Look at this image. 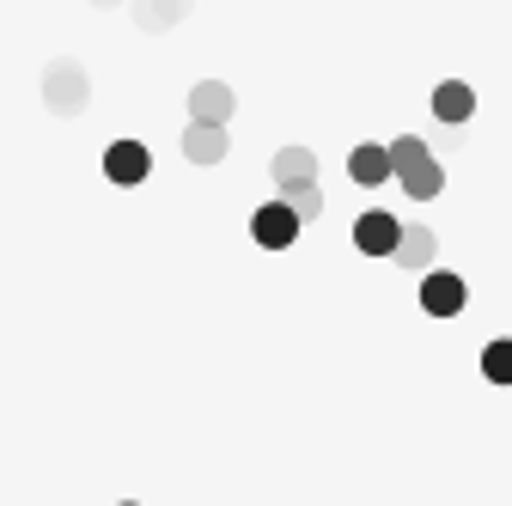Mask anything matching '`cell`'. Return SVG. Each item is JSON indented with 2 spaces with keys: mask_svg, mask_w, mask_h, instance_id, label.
Masks as SVG:
<instances>
[{
  "mask_svg": "<svg viewBox=\"0 0 512 506\" xmlns=\"http://www.w3.org/2000/svg\"><path fill=\"white\" fill-rule=\"evenodd\" d=\"M384 153H391V177L409 189L415 202H433L439 189H445V165L427 153V141H421V135H397Z\"/></svg>",
  "mask_w": 512,
  "mask_h": 506,
  "instance_id": "obj_1",
  "label": "cell"
},
{
  "mask_svg": "<svg viewBox=\"0 0 512 506\" xmlns=\"http://www.w3.org/2000/svg\"><path fill=\"white\" fill-rule=\"evenodd\" d=\"M43 104L55 110V116H80L86 104H92V80H86V68L80 61H49V74H43Z\"/></svg>",
  "mask_w": 512,
  "mask_h": 506,
  "instance_id": "obj_2",
  "label": "cell"
},
{
  "mask_svg": "<svg viewBox=\"0 0 512 506\" xmlns=\"http://www.w3.org/2000/svg\"><path fill=\"white\" fill-rule=\"evenodd\" d=\"M464 299H470L464 275H452V269H421V311H427V318H458Z\"/></svg>",
  "mask_w": 512,
  "mask_h": 506,
  "instance_id": "obj_3",
  "label": "cell"
},
{
  "mask_svg": "<svg viewBox=\"0 0 512 506\" xmlns=\"http://www.w3.org/2000/svg\"><path fill=\"white\" fill-rule=\"evenodd\" d=\"M250 238L263 244V250H287V244L299 238V220H293V208H287L281 196H275V202H263V208L250 214Z\"/></svg>",
  "mask_w": 512,
  "mask_h": 506,
  "instance_id": "obj_4",
  "label": "cell"
},
{
  "mask_svg": "<svg viewBox=\"0 0 512 506\" xmlns=\"http://www.w3.org/2000/svg\"><path fill=\"white\" fill-rule=\"evenodd\" d=\"M397 232H403V220L384 214V208H366V214L354 220V244L366 250V257H391V250H397Z\"/></svg>",
  "mask_w": 512,
  "mask_h": 506,
  "instance_id": "obj_5",
  "label": "cell"
},
{
  "mask_svg": "<svg viewBox=\"0 0 512 506\" xmlns=\"http://www.w3.org/2000/svg\"><path fill=\"white\" fill-rule=\"evenodd\" d=\"M232 110H238V98H232V86L226 80H202L196 92H189V122H232Z\"/></svg>",
  "mask_w": 512,
  "mask_h": 506,
  "instance_id": "obj_6",
  "label": "cell"
},
{
  "mask_svg": "<svg viewBox=\"0 0 512 506\" xmlns=\"http://www.w3.org/2000/svg\"><path fill=\"white\" fill-rule=\"evenodd\" d=\"M147 171H153V153L141 141H110V153H104V177L110 183H141Z\"/></svg>",
  "mask_w": 512,
  "mask_h": 506,
  "instance_id": "obj_7",
  "label": "cell"
},
{
  "mask_svg": "<svg viewBox=\"0 0 512 506\" xmlns=\"http://www.w3.org/2000/svg\"><path fill=\"white\" fill-rule=\"evenodd\" d=\"M226 129H220V122H189V129H183V159L189 165H220L226 159Z\"/></svg>",
  "mask_w": 512,
  "mask_h": 506,
  "instance_id": "obj_8",
  "label": "cell"
},
{
  "mask_svg": "<svg viewBox=\"0 0 512 506\" xmlns=\"http://www.w3.org/2000/svg\"><path fill=\"white\" fill-rule=\"evenodd\" d=\"M433 116L458 129V122H470V116H476V92H470L464 80H439V86H433Z\"/></svg>",
  "mask_w": 512,
  "mask_h": 506,
  "instance_id": "obj_9",
  "label": "cell"
},
{
  "mask_svg": "<svg viewBox=\"0 0 512 506\" xmlns=\"http://www.w3.org/2000/svg\"><path fill=\"white\" fill-rule=\"evenodd\" d=\"M269 177H275V189H287V183H317V153H311V147H281V153L269 159Z\"/></svg>",
  "mask_w": 512,
  "mask_h": 506,
  "instance_id": "obj_10",
  "label": "cell"
},
{
  "mask_svg": "<svg viewBox=\"0 0 512 506\" xmlns=\"http://www.w3.org/2000/svg\"><path fill=\"white\" fill-rule=\"evenodd\" d=\"M196 0H128V13H135L141 31H171L177 19H189Z\"/></svg>",
  "mask_w": 512,
  "mask_h": 506,
  "instance_id": "obj_11",
  "label": "cell"
},
{
  "mask_svg": "<svg viewBox=\"0 0 512 506\" xmlns=\"http://www.w3.org/2000/svg\"><path fill=\"white\" fill-rule=\"evenodd\" d=\"M433 250H439V238H433L427 226H403L391 257H397V269H427V263H433Z\"/></svg>",
  "mask_w": 512,
  "mask_h": 506,
  "instance_id": "obj_12",
  "label": "cell"
},
{
  "mask_svg": "<svg viewBox=\"0 0 512 506\" xmlns=\"http://www.w3.org/2000/svg\"><path fill=\"white\" fill-rule=\"evenodd\" d=\"M348 177H354V183H366V189H378L384 177H391V153L372 147V141H366V147H354V153H348Z\"/></svg>",
  "mask_w": 512,
  "mask_h": 506,
  "instance_id": "obj_13",
  "label": "cell"
},
{
  "mask_svg": "<svg viewBox=\"0 0 512 506\" xmlns=\"http://www.w3.org/2000/svg\"><path fill=\"white\" fill-rule=\"evenodd\" d=\"M281 202H287V208H293V220L305 226V220L324 214V189H317V183H287V189H281Z\"/></svg>",
  "mask_w": 512,
  "mask_h": 506,
  "instance_id": "obj_14",
  "label": "cell"
},
{
  "mask_svg": "<svg viewBox=\"0 0 512 506\" xmlns=\"http://www.w3.org/2000/svg\"><path fill=\"white\" fill-rule=\"evenodd\" d=\"M482 378L488 385H512V336H494L482 348Z\"/></svg>",
  "mask_w": 512,
  "mask_h": 506,
  "instance_id": "obj_15",
  "label": "cell"
},
{
  "mask_svg": "<svg viewBox=\"0 0 512 506\" xmlns=\"http://www.w3.org/2000/svg\"><path fill=\"white\" fill-rule=\"evenodd\" d=\"M92 7H122V0H92Z\"/></svg>",
  "mask_w": 512,
  "mask_h": 506,
  "instance_id": "obj_16",
  "label": "cell"
},
{
  "mask_svg": "<svg viewBox=\"0 0 512 506\" xmlns=\"http://www.w3.org/2000/svg\"><path fill=\"white\" fill-rule=\"evenodd\" d=\"M122 506H141V500H122Z\"/></svg>",
  "mask_w": 512,
  "mask_h": 506,
  "instance_id": "obj_17",
  "label": "cell"
}]
</instances>
